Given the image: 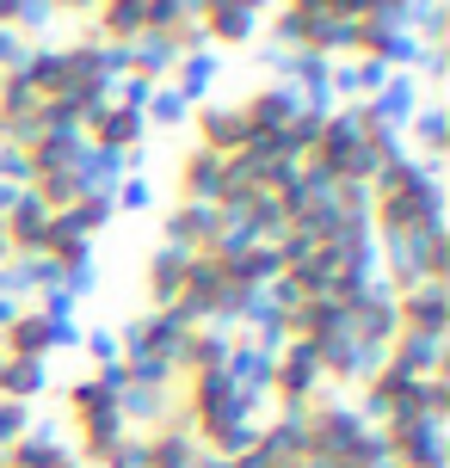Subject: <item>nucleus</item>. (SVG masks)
<instances>
[{
	"instance_id": "obj_1",
	"label": "nucleus",
	"mask_w": 450,
	"mask_h": 468,
	"mask_svg": "<svg viewBox=\"0 0 450 468\" xmlns=\"http://www.w3.org/2000/svg\"><path fill=\"white\" fill-rule=\"evenodd\" d=\"M382 450V468H445V425L432 420H395L370 425Z\"/></svg>"
},
{
	"instance_id": "obj_2",
	"label": "nucleus",
	"mask_w": 450,
	"mask_h": 468,
	"mask_svg": "<svg viewBox=\"0 0 450 468\" xmlns=\"http://www.w3.org/2000/svg\"><path fill=\"white\" fill-rule=\"evenodd\" d=\"M191 148H204V154H216V161H229V154H241L247 148V123H241V112H235V99H210V105H191Z\"/></svg>"
},
{
	"instance_id": "obj_3",
	"label": "nucleus",
	"mask_w": 450,
	"mask_h": 468,
	"mask_svg": "<svg viewBox=\"0 0 450 468\" xmlns=\"http://www.w3.org/2000/svg\"><path fill=\"white\" fill-rule=\"evenodd\" d=\"M445 327H450L445 283H420V290H407V296H395V333H407V339H432V346H445Z\"/></svg>"
},
{
	"instance_id": "obj_4",
	"label": "nucleus",
	"mask_w": 450,
	"mask_h": 468,
	"mask_svg": "<svg viewBox=\"0 0 450 468\" xmlns=\"http://www.w3.org/2000/svg\"><path fill=\"white\" fill-rule=\"evenodd\" d=\"M216 186H222V161L204 154V148H179V161H173V204H216Z\"/></svg>"
},
{
	"instance_id": "obj_5",
	"label": "nucleus",
	"mask_w": 450,
	"mask_h": 468,
	"mask_svg": "<svg viewBox=\"0 0 450 468\" xmlns=\"http://www.w3.org/2000/svg\"><path fill=\"white\" fill-rule=\"evenodd\" d=\"M179 283H186V253L161 247V253L143 265V303H148V308H166V314H173V303H179Z\"/></svg>"
},
{
	"instance_id": "obj_6",
	"label": "nucleus",
	"mask_w": 450,
	"mask_h": 468,
	"mask_svg": "<svg viewBox=\"0 0 450 468\" xmlns=\"http://www.w3.org/2000/svg\"><path fill=\"white\" fill-rule=\"evenodd\" d=\"M112 216H118V204H112V191H80L69 210L56 216L69 234H80V240H93L99 229H112Z\"/></svg>"
},
{
	"instance_id": "obj_7",
	"label": "nucleus",
	"mask_w": 450,
	"mask_h": 468,
	"mask_svg": "<svg viewBox=\"0 0 450 468\" xmlns=\"http://www.w3.org/2000/svg\"><path fill=\"white\" fill-rule=\"evenodd\" d=\"M44 388H49V370H44V364L6 357V370H0V400H19V407H31Z\"/></svg>"
},
{
	"instance_id": "obj_8",
	"label": "nucleus",
	"mask_w": 450,
	"mask_h": 468,
	"mask_svg": "<svg viewBox=\"0 0 450 468\" xmlns=\"http://www.w3.org/2000/svg\"><path fill=\"white\" fill-rule=\"evenodd\" d=\"M31 431V407H19V400H0V450L13 444V438H25Z\"/></svg>"
},
{
	"instance_id": "obj_9",
	"label": "nucleus",
	"mask_w": 450,
	"mask_h": 468,
	"mask_svg": "<svg viewBox=\"0 0 450 468\" xmlns=\"http://www.w3.org/2000/svg\"><path fill=\"white\" fill-rule=\"evenodd\" d=\"M87 357H93V370L118 364V333H87Z\"/></svg>"
},
{
	"instance_id": "obj_10",
	"label": "nucleus",
	"mask_w": 450,
	"mask_h": 468,
	"mask_svg": "<svg viewBox=\"0 0 450 468\" xmlns=\"http://www.w3.org/2000/svg\"><path fill=\"white\" fill-rule=\"evenodd\" d=\"M0 370H6V357H0Z\"/></svg>"
}]
</instances>
